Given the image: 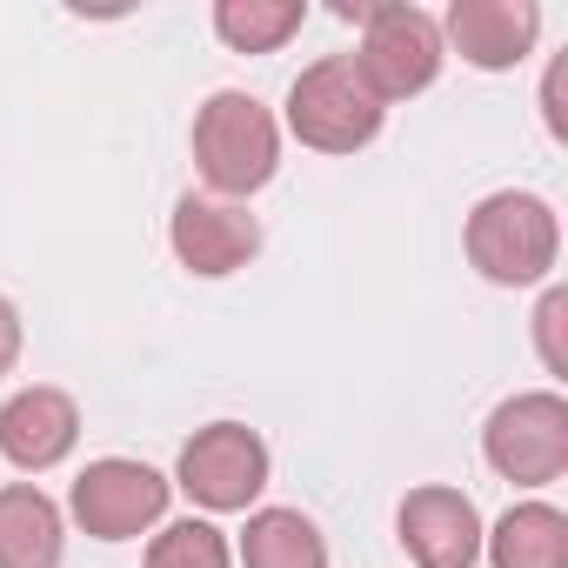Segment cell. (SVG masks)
Instances as JSON below:
<instances>
[{"label":"cell","mask_w":568,"mask_h":568,"mask_svg":"<svg viewBox=\"0 0 568 568\" xmlns=\"http://www.w3.org/2000/svg\"><path fill=\"white\" fill-rule=\"evenodd\" d=\"M194 168H201V181L221 201H241V194L267 187L274 168H281V128H274V114L254 94H241V88L207 94V108L194 114Z\"/></svg>","instance_id":"cell-1"},{"label":"cell","mask_w":568,"mask_h":568,"mask_svg":"<svg viewBox=\"0 0 568 568\" xmlns=\"http://www.w3.org/2000/svg\"><path fill=\"white\" fill-rule=\"evenodd\" d=\"M561 254V221L541 194H488L468 214V261L481 267V281L495 288H535Z\"/></svg>","instance_id":"cell-2"},{"label":"cell","mask_w":568,"mask_h":568,"mask_svg":"<svg viewBox=\"0 0 568 568\" xmlns=\"http://www.w3.org/2000/svg\"><path fill=\"white\" fill-rule=\"evenodd\" d=\"M382 114L388 108L362 81L355 54H328V61L302 68V81L288 88V128L315 154H355V148H368L382 134Z\"/></svg>","instance_id":"cell-3"},{"label":"cell","mask_w":568,"mask_h":568,"mask_svg":"<svg viewBox=\"0 0 568 568\" xmlns=\"http://www.w3.org/2000/svg\"><path fill=\"white\" fill-rule=\"evenodd\" d=\"M342 21H362V81L375 88V101H408L422 88H435L442 74V28L422 8H342Z\"/></svg>","instance_id":"cell-4"},{"label":"cell","mask_w":568,"mask_h":568,"mask_svg":"<svg viewBox=\"0 0 568 568\" xmlns=\"http://www.w3.org/2000/svg\"><path fill=\"white\" fill-rule=\"evenodd\" d=\"M481 455L501 481L515 488H541V481H561L568 468V402L555 388H535V395H508L488 428H481Z\"/></svg>","instance_id":"cell-5"},{"label":"cell","mask_w":568,"mask_h":568,"mask_svg":"<svg viewBox=\"0 0 568 568\" xmlns=\"http://www.w3.org/2000/svg\"><path fill=\"white\" fill-rule=\"evenodd\" d=\"M168 475H154L148 462H128V455H108V462H88L68 508L74 521L94 535V541H134L141 528H154L168 515Z\"/></svg>","instance_id":"cell-6"},{"label":"cell","mask_w":568,"mask_h":568,"mask_svg":"<svg viewBox=\"0 0 568 568\" xmlns=\"http://www.w3.org/2000/svg\"><path fill=\"white\" fill-rule=\"evenodd\" d=\"M187 501H201L207 515H234L267 488V442L241 422H207L187 448H181V475Z\"/></svg>","instance_id":"cell-7"},{"label":"cell","mask_w":568,"mask_h":568,"mask_svg":"<svg viewBox=\"0 0 568 568\" xmlns=\"http://www.w3.org/2000/svg\"><path fill=\"white\" fill-rule=\"evenodd\" d=\"M168 241L181 254V267L221 281L234 267H247L261 254V221L241 207V201H221V194H181L174 201V221H168Z\"/></svg>","instance_id":"cell-8"},{"label":"cell","mask_w":568,"mask_h":568,"mask_svg":"<svg viewBox=\"0 0 568 568\" xmlns=\"http://www.w3.org/2000/svg\"><path fill=\"white\" fill-rule=\"evenodd\" d=\"M395 528H402V548L415 555V568H475L481 561V515L462 488H408Z\"/></svg>","instance_id":"cell-9"},{"label":"cell","mask_w":568,"mask_h":568,"mask_svg":"<svg viewBox=\"0 0 568 568\" xmlns=\"http://www.w3.org/2000/svg\"><path fill=\"white\" fill-rule=\"evenodd\" d=\"M535 34H541V8H535V0H455V8H448V41L481 74L521 68Z\"/></svg>","instance_id":"cell-10"},{"label":"cell","mask_w":568,"mask_h":568,"mask_svg":"<svg viewBox=\"0 0 568 568\" xmlns=\"http://www.w3.org/2000/svg\"><path fill=\"white\" fill-rule=\"evenodd\" d=\"M74 442H81V408L61 388H21L8 408H0V455L14 468H28V475L61 468L74 455Z\"/></svg>","instance_id":"cell-11"},{"label":"cell","mask_w":568,"mask_h":568,"mask_svg":"<svg viewBox=\"0 0 568 568\" xmlns=\"http://www.w3.org/2000/svg\"><path fill=\"white\" fill-rule=\"evenodd\" d=\"M61 508L34 481L0 488V568H61Z\"/></svg>","instance_id":"cell-12"},{"label":"cell","mask_w":568,"mask_h":568,"mask_svg":"<svg viewBox=\"0 0 568 568\" xmlns=\"http://www.w3.org/2000/svg\"><path fill=\"white\" fill-rule=\"evenodd\" d=\"M481 541H488L495 568H568V515L548 508V501L508 508Z\"/></svg>","instance_id":"cell-13"},{"label":"cell","mask_w":568,"mask_h":568,"mask_svg":"<svg viewBox=\"0 0 568 568\" xmlns=\"http://www.w3.org/2000/svg\"><path fill=\"white\" fill-rule=\"evenodd\" d=\"M247 568H328V541L302 508H254L241 528Z\"/></svg>","instance_id":"cell-14"},{"label":"cell","mask_w":568,"mask_h":568,"mask_svg":"<svg viewBox=\"0 0 568 568\" xmlns=\"http://www.w3.org/2000/svg\"><path fill=\"white\" fill-rule=\"evenodd\" d=\"M308 21L302 0H221L214 8V34L234 54H274L281 41H295Z\"/></svg>","instance_id":"cell-15"},{"label":"cell","mask_w":568,"mask_h":568,"mask_svg":"<svg viewBox=\"0 0 568 568\" xmlns=\"http://www.w3.org/2000/svg\"><path fill=\"white\" fill-rule=\"evenodd\" d=\"M148 568H234V548H227V535L214 521H194L187 515V521H174V528L154 535Z\"/></svg>","instance_id":"cell-16"},{"label":"cell","mask_w":568,"mask_h":568,"mask_svg":"<svg viewBox=\"0 0 568 568\" xmlns=\"http://www.w3.org/2000/svg\"><path fill=\"white\" fill-rule=\"evenodd\" d=\"M561 315H568V295L555 288V295L541 302V355H548V368H561V355H555V328H561Z\"/></svg>","instance_id":"cell-17"},{"label":"cell","mask_w":568,"mask_h":568,"mask_svg":"<svg viewBox=\"0 0 568 568\" xmlns=\"http://www.w3.org/2000/svg\"><path fill=\"white\" fill-rule=\"evenodd\" d=\"M14 355H21V315H14V302H0V375L14 368Z\"/></svg>","instance_id":"cell-18"}]
</instances>
